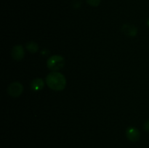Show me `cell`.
Instances as JSON below:
<instances>
[{"instance_id":"277c9868","label":"cell","mask_w":149,"mask_h":148,"mask_svg":"<svg viewBox=\"0 0 149 148\" xmlns=\"http://www.w3.org/2000/svg\"><path fill=\"white\" fill-rule=\"evenodd\" d=\"M12 57L17 61H20L23 59L25 55L24 49L22 45H15L13 46L11 52Z\"/></svg>"},{"instance_id":"7a4b0ae2","label":"cell","mask_w":149,"mask_h":148,"mask_svg":"<svg viewBox=\"0 0 149 148\" xmlns=\"http://www.w3.org/2000/svg\"><path fill=\"white\" fill-rule=\"evenodd\" d=\"M65 64V59L61 55H53L47 59V65L49 70L52 71H57L61 70Z\"/></svg>"},{"instance_id":"52a82bcc","label":"cell","mask_w":149,"mask_h":148,"mask_svg":"<svg viewBox=\"0 0 149 148\" xmlns=\"http://www.w3.org/2000/svg\"><path fill=\"white\" fill-rule=\"evenodd\" d=\"M44 86H45V83L42 78H34L31 83V88L34 91H40L44 88Z\"/></svg>"},{"instance_id":"30bf717a","label":"cell","mask_w":149,"mask_h":148,"mask_svg":"<svg viewBox=\"0 0 149 148\" xmlns=\"http://www.w3.org/2000/svg\"><path fill=\"white\" fill-rule=\"evenodd\" d=\"M143 128L144 129H145L146 131H148L149 132V120H147L144 123V125H143Z\"/></svg>"},{"instance_id":"3957f363","label":"cell","mask_w":149,"mask_h":148,"mask_svg":"<svg viewBox=\"0 0 149 148\" xmlns=\"http://www.w3.org/2000/svg\"><path fill=\"white\" fill-rule=\"evenodd\" d=\"M23 86L20 82H13L7 87V92L12 97H17L22 94Z\"/></svg>"},{"instance_id":"6da1fadb","label":"cell","mask_w":149,"mask_h":148,"mask_svg":"<svg viewBox=\"0 0 149 148\" xmlns=\"http://www.w3.org/2000/svg\"><path fill=\"white\" fill-rule=\"evenodd\" d=\"M46 83L48 86L52 90L62 91L66 86V79L61 73L54 71L47 75Z\"/></svg>"},{"instance_id":"8992f818","label":"cell","mask_w":149,"mask_h":148,"mask_svg":"<svg viewBox=\"0 0 149 148\" xmlns=\"http://www.w3.org/2000/svg\"><path fill=\"white\" fill-rule=\"evenodd\" d=\"M122 30L126 36L134 37L138 33V28L133 25L125 24L122 26Z\"/></svg>"},{"instance_id":"9c48e42d","label":"cell","mask_w":149,"mask_h":148,"mask_svg":"<svg viewBox=\"0 0 149 148\" xmlns=\"http://www.w3.org/2000/svg\"><path fill=\"white\" fill-rule=\"evenodd\" d=\"M87 2L93 7H97L100 4V0H86Z\"/></svg>"},{"instance_id":"8fae6325","label":"cell","mask_w":149,"mask_h":148,"mask_svg":"<svg viewBox=\"0 0 149 148\" xmlns=\"http://www.w3.org/2000/svg\"><path fill=\"white\" fill-rule=\"evenodd\" d=\"M41 53L44 55H47L49 54V51H48L47 49H44V50L42 51V52H41Z\"/></svg>"},{"instance_id":"7c38bea8","label":"cell","mask_w":149,"mask_h":148,"mask_svg":"<svg viewBox=\"0 0 149 148\" xmlns=\"http://www.w3.org/2000/svg\"><path fill=\"white\" fill-rule=\"evenodd\" d=\"M147 25H148V26H149V19H148V22H147Z\"/></svg>"},{"instance_id":"ba28073f","label":"cell","mask_w":149,"mask_h":148,"mask_svg":"<svg viewBox=\"0 0 149 148\" xmlns=\"http://www.w3.org/2000/svg\"><path fill=\"white\" fill-rule=\"evenodd\" d=\"M26 47L29 52H31V53H36L38 50H39V45L37 43L34 41H30L28 42L26 44Z\"/></svg>"},{"instance_id":"5b68a950","label":"cell","mask_w":149,"mask_h":148,"mask_svg":"<svg viewBox=\"0 0 149 148\" xmlns=\"http://www.w3.org/2000/svg\"><path fill=\"white\" fill-rule=\"evenodd\" d=\"M127 138L131 142H137L139 140L141 133L139 130L135 127H129L126 131Z\"/></svg>"}]
</instances>
